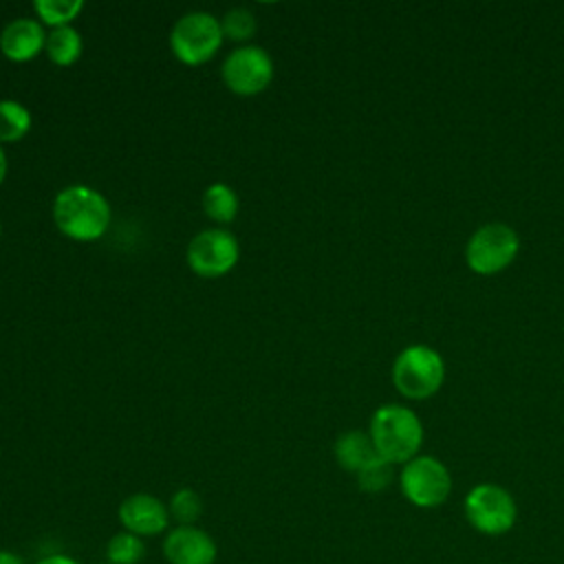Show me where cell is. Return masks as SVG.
Wrapping results in <instances>:
<instances>
[{
	"mask_svg": "<svg viewBox=\"0 0 564 564\" xmlns=\"http://www.w3.org/2000/svg\"><path fill=\"white\" fill-rule=\"evenodd\" d=\"M35 564H79V562H77V560H73L70 555L53 553V555H44V557H40Z\"/></svg>",
	"mask_w": 564,
	"mask_h": 564,
	"instance_id": "obj_22",
	"label": "cell"
},
{
	"mask_svg": "<svg viewBox=\"0 0 564 564\" xmlns=\"http://www.w3.org/2000/svg\"><path fill=\"white\" fill-rule=\"evenodd\" d=\"M101 564H108V562H101Z\"/></svg>",
	"mask_w": 564,
	"mask_h": 564,
	"instance_id": "obj_26",
	"label": "cell"
},
{
	"mask_svg": "<svg viewBox=\"0 0 564 564\" xmlns=\"http://www.w3.org/2000/svg\"><path fill=\"white\" fill-rule=\"evenodd\" d=\"M163 557L167 564H216V540L196 524H176L163 538Z\"/></svg>",
	"mask_w": 564,
	"mask_h": 564,
	"instance_id": "obj_11",
	"label": "cell"
},
{
	"mask_svg": "<svg viewBox=\"0 0 564 564\" xmlns=\"http://www.w3.org/2000/svg\"><path fill=\"white\" fill-rule=\"evenodd\" d=\"M46 44L44 24L37 18H15L0 31V51L11 62H29Z\"/></svg>",
	"mask_w": 564,
	"mask_h": 564,
	"instance_id": "obj_12",
	"label": "cell"
},
{
	"mask_svg": "<svg viewBox=\"0 0 564 564\" xmlns=\"http://www.w3.org/2000/svg\"><path fill=\"white\" fill-rule=\"evenodd\" d=\"M0 231H2V223H0Z\"/></svg>",
	"mask_w": 564,
	"mask_h": 564,
	"instance_id": "obj_25",
	"label": "cell"
},
{
	"mask_svg": "<svg viewBox=\"0 0 564 564\" xmlns=\"http://www.w3.org/2000/svg\"><path fill=\"white\" fill-rule=\"evenodd\" d=\"M465 518L467 522L485 535H502L507 533L518 518V507L513 496L496 485L480 482L471 487L465 496Z\"/></svg>",
	"mask_w": 564,
	"mask_h": 564,
	"instance_id": "obj_5",
	"label": "cell"
},
{
	"mask_svg": "<svg viewBox=\"0 0 564 564\" xmlns=\"http://www.w3.org/2000/svg\"><path fill=\"white\" fill-rule=\"evenodd\" d=\"M117 516L123 531H130L139 538H152V535L165 533L172 520L167 505L161 498L145 491L126 496L119 505Z\"/></svg>",
	"mask_w": 564,
	"mask_h": 564,
	"instance_id": "obj_10",
	"label": "cell"
},
{
	"mask_svg": "<svg viewBox=\"0 0 564 564\" xmlns=\"http://www.w3.org/2000/svg\"><path fill=\"white\" fill-rule=\"evenodd\" d=\"M225 86L242 97L262 93L273 79V59L271 55L256 44L234 48L220 68Z\"/></svg>",
	"mask_w": 564,
	"mask_h": 564,
	"instance_id": "obj_8",
	"label": "cell"
},
{
	"mask_svg": "<svg viewBox=\"0 0 564 564\" xmlns=\"http://www.w3.org/2000/svg\"><path fill=\"white\" fill-rule=\"evenodd\" d=\"M240 256L238 240L231 231L214 227L198 231L185 251L187 264L200 278H218L229 273Z\"/></svg>",
	"mask_w": 564,
	"mask_h": 564,
	"instance_id": "obj_9",
	"label": "cell"
},
{
	"mask_svg": "<svg viewBox=\"0 0 564 564\" xmlns=\"http://www.w3.org/2000/svg\"><path fill=\"white\" fill-rule=\"evenodd\" d=\"M84 9L82 0H37L33 11L42 24L48 26H64L70 24Z\"/></svg>",
	"mask_w": 564,
	"mask_h": 564,
	"instance_id": "obj_18",
	"label": "cell"
},
{
	"mask_svg": "<svg viewBox=\"0 0 564 564\" xmlns=\"http://www.w3.org/2000/svg\"><path fill=\"white\" fill-rule=\"evenodd\" d=\"M392 463H388L386 458L377 456L372 458L368 465H364L359 471H357V482L364 491L368 494H379L383 491L390 482H392Z\"/></svg>",
	"mask_w": 564,
	"mask_h": 564,
	"instance_id": "obj_21",
	"label": "cell"
},
{
	"mask_svg": "<svg viewBox=\"0 0 564 564\" xmlns=\"http://www.w3.org/2000/svg\"><path fill=\"white\" fill-rule=\"evenodd\" d=\"M520 249L516 229L507 223L491 220L480 225L465 245V258L476 273H496L513 262Z\"/></svg>",
	"mask_w": 564,
	"mask_h": 564,
	"instance_id": "obj_6",
	"label": "cell"
},
{
	"mask_svg": "<svg viewBox=\"0 0 564 564\" xmlns=\"http://www.w3.org/2000/svg\"><path fill=\"white\" fill-rule=\"evenodd\" d=\"M203 209L216 223H231L238 214V196L227 183H212L203 192Z\"/></svg>",
	"mask_w": 564,
	"mask_h": 564,
	"instance_id": "obj_15",
	"label": "cell"
},
{
	"mask_svg": "<svg viewBox=\"0 0 564 564\" xmlns=\"http://www.w3.org/2000/svg\"><path fill=\"white\" fill-rule=\"evenodd\" d=\"M7 167H9V161H7L4 148H2V143H0V185H2V181H4V176H7Z\"/></svg>",
	"mask_w": 564,
	"mask_h": 564,
	"instance_id": "obj_24",
	"label": "cell"
},
{
	"mask_svg": "<svg viewBox=\"0 0 564 564\" xmlns=\"http://www.w3.org/2000/svg\"><path fill=\"white\" fill-rule=\"evenodd\" d=\"M110 216L108 198L88 185H68L53 200L55 227L79 242L101 238L110 225Z\"/></svg>",
	"mask_w": 564,
	"mask_h": 564,
	"instance_id": "obj_1",
	"label": "cell"
},
{
	"mask_svg": "<svg viewBox=\"0 0 564 564\" xmlns=\"http://www.w3.org/2000/svg\"><path fill=\"white\" fill-rule=\"evenodd\" d=\"M375 443L368 432L361 430H348L337 436L335 441V458L346 471H359L364 465H368L372 458H377Z\"/></svg>",
	"mask_w": 564,
	"mask_h": 564,
	"instance_id": "obj_13",
	"label": "cell"
},
{
	"mask_svg": "<svg viewBox=\"0 0 564 564\" xmlns=\"http://www.w3.org/2000/svg\"><path fill=\"white\" fill-rule=\"evenodd\" d=\"M84 48L82 42V33L73 26V24H64V26H55L46 33V44H44V53L46 57L55 64V66H70L79 59Z\"/></svg>",
	"mask_w": 564,
	"mask_h": 564,
	"instance_id": "obj_14",
	"label": "cell"
},
{
	"mask_svg": "<svg viewBox=\"0 0 564 564\" xmlns=\"http://www.w3.org/2000/svg\"><path fill=\"white\" fill-rule=\"evenodd\" d=\"M167 511L178 524H196V520L203 516V498L192 487H181L172 494Z\"/></svg>",
	"mask_w": 564,
	"mask_h": 564,
	"instance_id": "obj_19",
	"label": "cell"
},
{
	"mask_svg": "<svg viewBox=\"0 0 564 564\" xmlns=\"http://www.w3.org/2000/svg\"><path fill=\"white\" fill-rule=\"evenodd\" d=\"M368 434L377 454L392 465L414 458L423 443L421 419L414 410L399 403L379 405L370 416Z\"/></svg>",
	"mask_w": 564,
	"mask_h": 564,
	"instance_id": "obj_2",
	"label": "cell"
},
{
	"mask_svg": "<svg viewBox=\"0 0 564 564\" xmlns=\"http://www.w3.org/2000/svg\"><path fill=\"white\" fill-rule=\"evenodd\" d=\"M145 557V542L143 538L119 531L106 544V562L108 564H141Z\"/></svg>",
	"mask_w": 564,
	"mask_h": 564,
	"instance_id": "obj_17",
	"label": "cell"
},
{
	"mask_svg": "<svg viewBox=\"0 0 564 564\" xmlns=\"http://www.w3.org/2000/svg\"><path fill=\"white\" fill-rule=\"evenodd\" d=\"M31 130V112L15 99H0V143L20 141Z\"/></svg>",
	"mask_w": 564,
	"mask_h": 564,
	"instance_id": "obj_16",
	"label": "cell"
},
{
	"mask_svg": "<svg viewBox=\"0 0 564 564\" xmlns=\"http://www.w3.org/2000/svg\"><path fill=\"white\" fill-rule=\"evenodd\" d=\"M0 564H24V557L15 551L9 549H0Z\"/></svg>",
	"mask_w": 564,
	"mask_h": 564,
	"instance_id": "obj_23",
	"label": "cell"
},
{
	"mask_svg": "<svg viewBox=\"0 0 564 564\" xmlns=\"http://www.w3.org/2000/svg\"><path fill=\"white\" fill-rule=\"evenodd\" d=\"M220 20L209 11L183 13L170 31V48L187 66L209 62L223 44Z\"/></svg>",
	"mask_w": 564,
	"mask_h": 564,
	"instance_id": "obj_3",
	"label": "cell"
},
{
	"mask_svg": "<svg viewBox=\"0 0 564 564\" xmlns=\"http://www.w3.org/2000/svg\"><path fill=\"white\" fill-rule=\"evenodd\" d=\"M445 379L441 352L427 344L405 346L392 364V381L401 394L423 399L434 394Z\"/></svg>",
	"mask_w": 564,
	"mask_h": 564,
	"instance_id": "obj_4",
	"label": "cell"
},
{
	"mask_svg": "<svg viewBox=\"0 0 564 564\" xmlns=\"http://www.w3.org/2000/svg\"><path fill=\"white\" fill-rule=\"evenodd\" d=\"M399 485L403 496L421 509L438 507L447 500L452 491L449 469L430 454H416L399 474Z\"/></svg>",
	"mask_w": 564,
	"mask_h": 564,
	"instance_id": "obj_7",
	"label": "cell"
},
{
	"mask_svg": "<svg viewBox=\"0 0 564 564\" xmlns=\"http://www.w3.org/2000/svg\"><path fill=\"white\" fill-rule=\"evenodd\" d=\"M220 26H223L225 37H229L234 42H245L256 33L258 22H256V15L247 7H234L223 15Z\"/></svg>",
	"mask_w": 564,
	"mask_h": 564,
	"instance_id": "obj_20",
	"label": "cell"
}]
</instances>
